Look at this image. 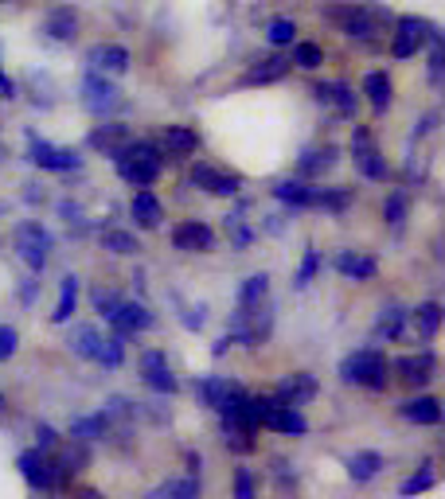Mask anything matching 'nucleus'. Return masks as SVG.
Masks as SVG:
<instances>
[{"label":"nucleus","instance_id":"f257e3e1","mask_svg":"<svg viewBox=\"0 0 445 499\" xmlns=\"http://www.w3.org/2000/svg\"><path fill=\"white\" fill-rule=\"evenodd\" d=\"M110 160H114L117 176H122L129 187H149V184H157L160 172H164L160 149L149 145V141H125V145L117 149Z\"/></svg>","mask_w":445,"mask_h":499},{"label":"nucleus","instance_id":"13d9d810","mask_svg":"<svg viewBox=\"0 0 445 499\" xmlns=\"http://www.w3.org/2000/svg\"><path fill=\"white\" fill-rule=\"evenodd\" d=\"M20 301H23V304L35 301V281H23V285H20Z\"/></svg>","mask_w":445,"mask_h":499},{"label":"nucleus","instance_id":"de8ad7c7","mask_svg":"<svg viewBox=\"0 0 445 499\" xmlns=\"http://www.w3.org/2000/svg\"><path fill=\"white\" fill-rule=\"evenodd\" d=\"M332 105L344 117H356V94H351V86H344V82H332Z\"/></svg>","mask_w":445,"mask_h":499},{"label":"nucleus","instance_id":"2f4dec72","mask_svg":"<svg viewBox=\"0 0 445 499\" xmlns=\"http://www.w3.org/2000/svg\"><path fill=\"white\" fill-rule=\"evenodd\" d=\"M75 304H78V277H75V273H67V277L59 281V304L51 313L55 324H67V320L75 316Z\"/></svg>","mask_w":445,"mask_h":499},{"label":"nucleus","instance_id":"680f3d73","mask_svg":"<svg viewBox=\"0 0 445 499\" xmlns=\"http://www.w3.org/2000/svg\"><path fill=\"white\" fill-rule=\"evenodd\" d=\"M0 410H5V395H0Z\"/></svg>","mask_w":445,"mask_h":499},{"label":"nucleus","instance_id":"09e8293b","mask_svg":"<svg viewBox=\"0 0 445 499\" xmlns=\"http://www.w3.org/2000/svg\"><path fill=\"white\" fill-rule=\"evenodd\" d=\"M234 499H258L254 472L250 468H234Z\"/></svg>","mask_w":445,"mask_h":499},{"label":"nucleus","instance_id":"e2e57ef3","mask_svg":"<svg viewBox=\"0 0 445 499\" xmlns=\"http://www.w3.org/2000/svg\"><path fill=\"white\" fill-rule=\"evenodd\" d=\"M0 5H12V0H0Z\"/></svg>","mask_w":445,"mask_h":499},{"label":"nucleus","instance_id":"49530a36","mask_svg":"<svg viewBox=\"0 0 445 499\" xmlns=\"http://www.w3.org/2000/svg\"><path fill=\"white\" fill-rule=\"evenodd\" d=\"M316 269H321V254H316V250L309 246V250H304V258H301V269H297V281H293V285H297V289H304V285L316 277Z\"/></svg>","mask_w":445,"mask_h":499},{"label":"nucleus","instance_id":"72a5a7b5","mask_svg":"<svg viewBox=\"0 0 445 499\" xmlns=\"http://www.w3.org/2000/svg\"><path fill=\"white\" fill-rule=\"evenodd\" d=\"M105 433H110V418H105V413H90V418L70 422V437H75V441H98Z\"/></svg>","mask_w":445,"mask_h":499},{"label":"nucleus","instance_id":"a18cd8bd","mask_svg":"<svg viewBox=\"0 0 445 499\" xmlns=\"http://www.w3.org/2000/svg\"><path fill=\"white\" fill-rule=\"evenodd\" d=\"M430 43H433V51H430V82L433 86H441V67H445V55H441V32L433 28V35H430Z\"/></svg>","mask_w":445,"mask_h":499},{"label":"nucleus","instance_id":"473e14b6","mask_svg":"<svg viewBox=\"0 0 445 499\" xmlns=\"http://www.w3.org/2000/svg\"><path fill=\"white\" fill-rule=\"evenodd\" d=\"M383 472V453H356V457H348V476L356 480V484H368V480H375Z\"/></svg>","mask_w":445,"mask_h":499},{"label":"nucleus","instance_id":"f8f14e48","mask_svg":"<svg viewBox=\"0 0 445 499\" xmlns=\"http://www.w3.org/2000/svg\"><path fill=\"white\" fill-rule=\"evenodd\" d=\"M82 105H86L90 113L105 117L122 105V90H117L114 82H105L102 75H86V82H82Z\"/></svg>","mask_w":445,"mask_h":499},{"label":"nucleus","instance_id":"ddd939ff","mask_svg":"<svg viewBox=\"0 0 445 499\" xmlns=\"http://www.w3.org/2000/svg\"><path fill=\"white\" fill-rule=\"evenodd\" d=\"M321 395V383H316V375H309V371H293V375H286L277 383V390H274V398L277 402H286V406H309V402Z\"/></svg>","mask_w":445,"mask_h":499},{"label":"nucleus","instance_id":"9d476101","mask_svg":"<svg viewBox=\"0 0 445 499\" xmlns=\"http://www.w3.org/2000/svg\"><path fill=\"white\" fill-rule=\"evenodd\" d=\"M28 157H32V164H40L43 172H75L78 168L75 149H59L51 141H40V137L28 141Z\"/></svg>","mask_w":445,"mask_h":499},{"label":"nucleus","instance_id":"37998d69","mask_svg":"<svg viewBox=\"0 0 445 499\" xmlns=\"http://www.w3.org/2000/svg\"><path fill=\"white\" fill-rule=\"evenodd\" d=\"M227 234H231V242L239 246V250H246L254 242V231L246 227V219L242 215H227Z\"/></svg>","mask_w":445,"mask_h":499},{"label":"nucleus","instance_id":"20e7f679","mask_svg":"<svg viewBox=\"0 0 445 499\" xmlns=\"http://www.w3.org/2000/svg\"><path fill=\"white\" fill-rule=\"evenodd\" d=\"M250 410H254V422L266 425L274 433H289V437H304L309 433V422L297 406H286L277 398H250Z\"/></svg>","mask_w":445,"mask_h":499},{"label":"nucleus","instance_id":"39448f33","mask_svg":"<svg viewBox=\"0 0 445 499\" xmlns=\"http://www.w3.org/2000/svg\"><path fill=\"white\" fill-rule=\"evenodd\" d=\"M12 246H16V254H20V261L28 266L32 273H43V266H47V258H51V246H55V239L43 231V222H20L16 231H12Z\"/></svg>","mask_w":445,"mask_h":499},{"label":"nucleus","instance_id":"c9c22d12","mask_svg":"<svg viewBox=\"0 0 445 499\" xmlns=\"http://www.w3.org/2000/svg\"><path fill=\"white\" fill-rule=\"evenodd\" d=\"M414 328H418L422 340H433V336H438V328H441V304H438V301L418 304V308H414Z\"/></svg>","mask_w":445,"mask_h":499},{"label":"nucleus","instance_id":"3c124183","mask_svg":"<svg viewBox=\"0 0 445 499\" xmlns=\"http://www.w3.org/2000/svg\"><path fill=\"white\" fill-rule=\"evenodd\" d=\"M16 348H20V336H16V328L0 324V363H8L12 355H16Z\"/></svg>","mask_w":445,"mask_h":499},{"label":"nucleus","instance_id":"5fc2aeb1","mask_svg":"<svg viewBox=\"0 0 445 499\" xmlns=\"http://www.w3.org/2000/svg\"><path fill=\"white\" fill-rule=\"evenodd\" d=\"M59 211H63V219L70 222V227H82V207L78 204H70V199H67V204H59Z\"/></svg>","mask_w":445,"mask_h":499},{"label":"nucleus","instance_id":"bb28decb","mask_svg":"<svg viewBox=\"0 0 445 499\" xmlns=\"http://www.w3.org/2000/svg\"><path fill=\"white\" fill-rule=\"evenodd\" d=\"M403 328H406V308L398 301H386L379 316H375V340H398Z\"/></svg>","mask_w":445,"mask_h":499},{"label":"nucleus","instance_id":"1a4fd4ad","mask_svg":"<svg viewBox=\"0 0 445 499\" xmlns=\"http://www.w3.org/2000/svg\"><path fill=\"white\" fill-rule=\"evenodd\" d=\"M199 192H207V195H239V187H242V176L239 172H227V168H215V164H195L192 176H187Z\"/></svg>","mask_w":445,"mask_h":499},{"label":"nucleus","instance_id":"6ab92c4d","mask_svg":"<svg viewBox=\"0 0 445 499\" xmlns=\"http://www.w3.org/2000/svg\"><path fill=\"white\" fill-rule=\"evenodd\" d=\"M43 32L51 35L55 43H75L78 40V12L70 5L51 8V12H47V20H43Z\"/></svg>","mask_w":445,"mask_h":499},{"label":"nucleus","instance_id":"aec40b11","mask_svg":"<svg viewBox=\"0 0 445 499\" xmlns=\"http://www.w3.org/2000/svg\"><path fill=\"white\" fill-rule=\"evenodd\" d=\"M336 269L344 273L348 281H371L375 273H379V261H375L371 254H363V250H340Z\"/></svg>","mask_w":445,"mask_h":499},{"label":"nucleus","instance_id":"052dcab7","mask_svg":"<svg viewBox=\"0 0 445 499\" xmlns=\"http://www.w3.org/2000/svg\"><path fill=\"white\" fill-rule=\"evenodd\" d=\"M0 164H5V145H0Z\"/></svg>","mask_w":445,"mask_h":499},{"label":"nucleus","instance_id":"e433bc0d","mask_svg":"<svg viewBox=\"0 0 445 499\" xmlns=\"http://www.w3.org/2000/svg\"><path fill=\"white\" fill-rule=\"evenodd\" d=\"M102 246L110 250V254H122V258H129V254H137V250H141L137 234H129V231H117V227L102 231Z\"/></svg>","mask_w":445,"mask_h":499},{"label":"nucleus","instance_id":"c85d7f7f","mask_svg":"<svg viewBox=\"0 0 445 499\" xmlns=\"http://www.w3.org/2000/svg\"><path fill=\"white\" fill-rule=\"evenodd\" d=\"M70 351L78 355V359H90V363H98V351H102V336H98V328L94 324H75V331H70Z\"/></svg>","mask_w":445,"mask_h":499},{"label":"nucleus","instance_id":"58836bf2","mask_svg":"<svg viewBox=\"0 0 445 499\" xmlns=\"http://www.w3.org/2000/svg\"><path fill=\"white\" fill-rule=\"evenodd\" d=\"M406 215H410V195L406 192H391L383 199V219L391 222V227H403Z\"/></svg>","mask_w":445,"mask_h":499},{"label":"nucleus","instance_id":"603ef678","mask_svg":"<svg viewBox=\"0 0 445 499\" xmlns=\"http://www.w3.org/2000/svg\"><path fill=\"white\" fill-rule=\"evenodd\" d=\"M35 437H40V449H43V453H51V449H59V433L51 430V425H35Z\"/></svg>","mask_w":445,"mask_h":499},{"label":"nucleus","instance_id":"8fccbe9b","mask_svg":"<svg viewBox=\"0 0 445 499\" xmlns=\"http://www.w3.org/2000/svg\"><path fill=\"white\" fill-rule=\"evenodd\" d=\"M117 304H122V296H117L114 289H105V285H98V289H94V308H98L102 316H110Z\"/></svg>","mask_w":445,"mask_h":499},{"label":"nucleus","instance_id":"4c0bfd02","mask_svg":"<svg viewBox=\"0 0 445 499\" xmlns=\"http://www.w3.org/2000/svg\"><path fill=\"white\" fill-rule=\"evenodd\" d=\"M430 488H433V465L426 460V465H422L414 476H406L403 484H398V495L410 499V495H422V492H430Z\"/></svg>","mask_w":445,"mask_h":499},{"label":"nucleus","instance_id":"a19ab883","mask_svg":"<svg viewBox=\"0 0 445 499\" xmlns=\"http://www.w3.org/2000/svg\"><path fill=\"white\" fill-rule=\"evenodd\" d=\"M289 63H297L301 70H316V67L324 63L321 43H309V40H304V43H293V59H289Z\"/></svg>","mask_w":445,"mask_h":499},{"label":"nucleus","instance_id":"5701e85b","mask_svg":"<svg viewBox=\"0 0 445 499\" xmlns=\"http://www.w3.org/2000/svg\"><path fill=\"white\" fill-rule=\"evenodd\" d=\"M90 67L102 70V75H125L129 70V51L122 43H102L90 51Z\"/></svg>","mask_w":445,"mask_h":499},{"label":"nucleus","instance_id":"4468645a","mask_svg":"<svg viewBox=\"0 0 445 499\" xmlns=\"http://www.w3.org/2000/svg\"><path fill=\"white\" fill-rule=\"evenodd\" d=\"M105 320L114 324L117 336H137V331H149L152 324H157V316H152L149 304H141V301H122Z\"/></svg>","mask_w":445,"mask_h":499},{"label":"nucleus","instance_id":"79ce46f5","mask_svg":"<svg viewBox=\"0 0 445 499\" xmlns=\"http://www.w3.org/2000/svg\"><path fill=\"white\" fill-rule=\"evenodd\" d=\"M266 40L274 43V47H286L297 40V23L286 20V16H277V20H269V28H266Z\"/></svg>","mask_w":445,"mask_h":499},{"label":"nucleus","instance_id":"2eb2a0df","mask_svg":"<svg viewBox=\"0 0 445 499\" xmlns=\"http://www.w3.org/2000/svg\"><path fill=\"white\" fill-rule=\"evenodd\" d=\"M141 378H145L149 390H157V395H176V375L168 359H164V351H145L141 355Z\"/></svg>","mask_w":445,"mask_h":499},{"label":"nucleus","instance_id":"7c9ffc66","mask_svg":"<svg viewBox=\"0 0 445 499\" xmlns=\"http://www.w3.org/2000/svg\"><path fill=\"white\" fill-rule=\"evenodd\" d=\"M199 495H204V484H199L195 472H187V476H180V480L160 484L149 499H199Z\"/></svg>","mask_w":445,"mask_h":499},{"label":"nucleus","instance_id":"c756f323","mask_svg":"<svg viewBox=\"0 0 445 499\" xmlns=\"http://www.w3.org/2000/svg\"><path fill=\"white\" fill-rule=\"evenodd\" d=\"M125 141H129V129L117 125V122H110V125H98V129L90 133V149H94V152H105V157H114V152L122 149Z\"/></svg>","mask_w":445,"mask_h":499},{"label":"nucleus","instance_id":"9b49d317","mask_svg":"<svg viewBox=\"0 0 445 499\" xmlns=\"http://www.w3.org/2000/svg\"><path fill=\"white\" fill-rule=\"evenodd\" d=\"M172 246L184 254H207V250H215V231L204 219H184L172 227Z\"/></svg>","mask_w":445,"mask_h":499},{"label":"nucleus","instance_id":"ea45409f","mask_svg":"<svg viewBox=\"0 0 445 499\" xmlns=\"http://www.w3.org/2000/svg\"><path fill=\"white\" fill-rule=\"evenodd\" d=\"M269 296V277L266 273H254V277H246L242 281V289H239V304H262Z\"/></svg>","mask_w":445,"mask_h":499},{"label":"nucleus","instance_id":"c03bdc74","mask_svg":"<svg viewBox=\"0 0 445 499\" xmlns=\"http://www.w3.org/2000/svg\"><path fill=\"white\" fill-rule=\"evenodd\" d=\"M125 359V348H122V336H110V340H102V351H98V363L102 367H122Z\"/></svg>","mask_w":445,"mask_h":499},{"label":"nucleus","instance_id":"b1692460","mask_svg":"<svg viewBox=\"0 0 445 499\" xmlns=\"http://www.w3.org/2000/svg\"><path fill=\"white\" fill-rule=\"evenodd\" d=\"M363 94H368V102H371L375 113H386V110H391V98H395L391 75H386V70H371V75L363 78Z\"/></svg>","mask_w":445,"mask_h":499},{"label":"nucleus","instance_id":"a878e982","mask_svg":"<svg viewBox=\"0 0 445 499\" xmlns=\"http://www.w3.org/2000/svg\"><path fill=\"white\" fill-rule=\"evenodd\" d=\"M398 413H403L406 422H414V425H438L441 422V402L430 398V395H418V398L403 402V406H398Z\"/></svg>","mask_w":445,"mask_h":499},{"label":"nucleus","instance_id":"f03ea898","mask_svg":"<svg viewBox=\"0 0 445 499\" xmlns=\"http://www.w3.org/2000/svg\"><path fill=\"white\" fill-rule=\"evenodd\" d=\"M340 375H344V383H356L368 390H386V383H391V363H386V355L379 348H359L340 363Z\"/></svg>","mask_w":445,"mask_h":499},{"label":"nucleus","instance_id":"dca6fc26","mask_svg":"<svg viewBox=\"0 0 445 499\" xmlns=\"http://www.w3.org/2000/svg\"><path fill=\"white\" fill-rule=\"evenodd\" d=\"M395 371L403 383L410 386H426L433 371H438V359H433V351H418V355H403V359L395 363Z\"/></svg>","mask_w":445,"mask_h":499},{"label":"nucleus","instance_id":"393cba45","mask_svg":"<svg viewBox=\"0 0 445 499\" xmlns=\"http://www.w3.org/2000/svg\"><path fill=\"white\" fill-rule=\"evenodd\" d=\"M234 390H239V383H234V378H222V375H207V378H199V383H195L199 402L211 406V410H219L222 402L234 395Z\"/></svg>","mask_w":445,"mask_h":499},{"label":"nucleus","instance_id":"6e6552de","mask_svg":"<svg viewBox=\"0 0 445 499\" xmlns=\"http://www.w3.org/2000/svg\"><path fill=\"white\" fill-rule=\"evenodd\" d=\"M20 476L32 484L35 492H55L59 488V468L55 460L43 453V449H28V453H20Z\"/></svg>","mask_w":445,"mask_h":499},{"label":"nucleus","instance_id":"4be33fe9","mask_svg":"<svg viewBox=\"0 0 445 499\" xmlns=\"http://www.w3.org/2000/svg\"><path fill=\"white\" fill-rule=\"evenodd\" d=\"M160 145H164V152H168L172 160H184V157H192V152L199 149V133L192 125H168V129H164V137H160Z\"/></svg>","mask_w":445,"mask_h":499},{"label":"nucleus","instance_id":"0e129e2a","mask_svg":"<svg viewBox=\"0 0 445 499\" xmlns=\"http://www.w3.org/2000/svg\"><path fill=\"white\" fill-rule=\"evenodd\" d=\"M0 75H5V70H0Z\"/></svg>","mask_w":445,"mask_h":499},{"label":"nucleus","instance_id":"7ed1b4c3","mask_svg":"<svg viewBox=\"0 0 445 499\" xmlns=\"http://www.w3.org/2000/svg\"><path fill=\"white\" fill-rule=\"evenodd\" d=\"M269 331H274V313H269V304H239L231 316V340L242 343V348H262L269 340Z\"/></svg>","mask_w":445,"mask_h":499},{"label":"nucleus","instance_id":"6e6d98bb","mask_svg":"<svg viewBox=\"0 0 445 499\" xmlns=\"http://www.w3.org/2000/svg\"><path fill=\"white\" fill-rule=\"evenodd\" d=\"M313 98L321 105H332V82H316L313 86Z\"/></svg>","mask_w":445,"mask_h":499},{"label":"nucleus","instance_id":"412c9836","mask_svg":"<svg viewBox=\"0 0 445 499\" xmlns=\"http://www.w3.org/2000/svg\"><path fill=\"white\" fill-rule=\"evenodd\" d=\"M289 59L286 55H269L262 59V63H254L250 70H246V78H242V86H269V82H281L289 75Z\"/></svg>","mask_w":445,"mask_h":499},{"label":"nucleus","instance_id":"f3484780","mask_svg":"<svg viewBox=\"0 0 445 499\" xmlns=\"http://www.w3.org/2000/svg\"><path fill=\"white\" fill-rule=\"evenodd\" d=\"M129 215H133V222L141 231H157L164 222V204L149 192V187H141V192L129 199Z\"/></svg>","mask_w":445,"mask_h":499},{"label":"nucleus","instance_id":"cd10ccee","mask_svg":"<svg viewBox=\"0 0 445 499\" xmlns=\"http://www.w3.org/2000/svg\"><path fill=\"white\" fill-rule=\"evenodd\" d=\"M351 199H356V192H351V187H313L309 207L332 211V215H344V211L351 207Z\"/></svg>","mask_w":445,"mask_h":499},{"label":"nucleus","instance_id":"864d4df0","mask_svg":"<svg viewBox=\"0 0 445 499\" xmlns=\"http://www.w3.org/2000/svg\"><path fill=\"white\" fill-rule=\"evenodd\" d=\"M204 313H207V308H204V304H199V308H184V313H180V320H184V328H192V331H195V328H204V320H207Z\"/></svg>","mask_w":445,"mask_h":499},{"label":"nucleus","instance_id":"f704fd0d","mask_svg":"<svg viewBox=\"0 0 445 499\" xmlns=\"http://www.w3.org/2000/svg\"><path fill=\"white\" fill-rule=\"evenodd\" d=\"M274 199H281L286 207H309V199H313V187L304 184V180H281L277 187H274Z\"/></svg>","mask_w":445,"mask_h":499},{"label":"nucleus","instance_id":"4d7b16f0","mask_svg":"<svg viewBox=\"0 0 445 499\" xmlns=\"http://www.w3.org/2000/svg\"><path fill=\"white\" fill-rule=\"evenodd\" d=\"M433 125H438V110H430V113H426V117H422V122L414 125V137H426Z\"/></svg>","mask_w":445,"mask_h":499},{"label":"nucleus","instance_id":"a211bd4d","mask_svg":"<svg viewBox=\"0 0 445 499\" xmlns=\"http://www.w3.org/2000/svg\"><path fill=\"white\" fill-rule=\"evenodd\" d=\"M340 160V149L336 145H321V149H309L304 157L297 160V180H321L324 172H332Z\"/></svg>","mask_w":445,"mask_h":499},{"label":"nucleus","instance_id":"bf43d9fd","mask_svg":"<svg viewBox=\"0 0 445 499\" xmlns=\"http://www.w3.org/2000/svg\"><path fill=\"white\" fill-rule=\"evenodd\" d=\"M70 499H105V495H102V492H94V488H82V492H75Z\"/></svg>","mask_w":445,"mask_h":499},{"label":"nucleus","instance_id":"0eeeda50","mask_svg":"<svg viewBox=\"0 0 445 499\" xmlns=\"http://www.w3.org/2000/svg\"><path fill=\"white\" fill-rule=\"evenodd\" d=\"M430 35H433V23H430V20H422V16H403V20H395L391 55H395V59H410V55H418V47H422V43H430Z\"/></svg>","mask_w":445,"mask_h":499},{"label":"nucleus","instance_id":"423d86ee","mask_svg":"<svg viewBox=\"0 0 445 499\" xmlns=\"http://www.w3.org/2000/svg\"><path fill=\"white\" fill-rule=\"evenodd\" d=\"M351 157H356V168L368 176V180H386L391 176V164H386V157L379 149H375V137L368 125H356V133H351Z\"/></svg>","mask_w":445,"mask_h":499}]
</instances>
